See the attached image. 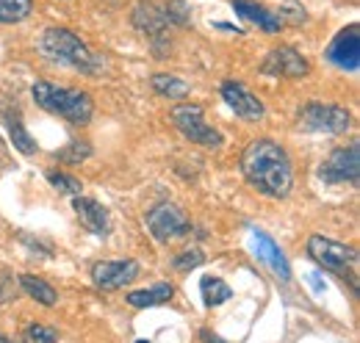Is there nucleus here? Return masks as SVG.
Wrapping results in <instances>:
<instances>
[{
	"label": "nucleus",
	"mask_w": 360,
	"mask_h": 343,
	"mask_svg": "<svg viewBox=\"0 0 360 343\" xmlns=\"http://www.w3.org/2000/svg\"><path fill=\"white\" fill-rule=\"evenodd\" d=\"M324 58H327L330 64H335L338 70L358 72V67H360V28L355 25V22H352V25H347V28H341V31L333 37V42H330V47H327Z\"/></svg>",
	"instance_id": "obj_9"
},
{
	"label": "nucleus",
	"mask_w": 360,
	"mask_h": 343,
	"mask_svg": "<svg viewBox=\"0 0 360 343\" xmlns=\"http://www.w3.org/2000/svg\"><path fill=\"white\" fill-rule=\"evenodd\" d=\"M200 338H202V343H225L219 335H214V332H208V330H202V332H200Z\"/></svg>",
	"instance_id": "obj_29"
},
{
	"label": "nucleus",
	"mask_w": 360,
	"mask_h": 343,
	"mask_svg": "<svg viewBox=\"0 0 360 343\" xmlns=\"http://www.w3.org/2000/svg\"><path fill=\"white\" fill-rule=\"evenodd\" d=\"M39 50L50 61L70 67L75 72H84V75L103 72V58L97 53H91L89 44L81 42V37H75L67 28H47L39 39Z\"/></svg>",
	"instance_id": "obj_2"
},
{
	"label": "nucleus",
	"mask_w": 360,
	"mask_h": 343,
	"mask_svg": "<svg viewBox=\"0 0 360 343\" xmlns=\"http://www.w3.org/2000/svg\"><path fill=\"white\" fill-rule=\"evenodd\" d=\"M308 255L327 271H344V268L358 263V250L355 247H347V244L324 238V235H311L308 238Z\"/></svg>",
	"instance_id": "obj_8"
},
{
	"label": "nucleus",
	"mask_w": 360,
	"mask_h": 343,
	"mask_svg": "<svg viewBox=\"0 0 360 343\" xmlns=\"http://www.w3.org/2000/svg\"><path fill=\"white\" fill-rule=\"evenodd\" d=\"M0 343H11V341H8V338H3V335H0Z\"/></svg>",
	"instance_id": "obj_30"
},
{
	"label": "nucleus",
	"mask_w": 360,
	"mask_h": 343,
	"mask_svg": "<svg viewBox=\"0 0 360 343\" xmlns=\"http://www.w3.org/2000/svg\"><path fill=\"white\" fill-rule=\"evenodd\" d=\"M319 177L324 183H358L360 177V147L349 144V147H338L333 150L321 167H319Z\"/></svg>",
	"instance_id": "obj_7"
},
{
	"label": "nucleus",
	"mask_w": 360,
	"mask_h": 343,
	"mask_svg": "<svg viewBox=\"0 0 360 343\" xmlns=\"http://www.w3.org/2000/svg\"><path fill=\"white\" fill-rule=\"evenodd\" d=\"M6 125H8V136H11L14 147H17L22 155H34V153H37V141L28 136V130H25L20 117H6Z\"/></svg>",
	"instance_id": "obj_22"
},
{
	"label": "nucleus",
	"mask_w": 360,
	"mask_h": 343,
	"mask_svg": "<svg viewBox=\"0 0 360 343\" xmlns=\"http://www.w3.org/2000/svg\"><path fill=\"white\" fill-rule=\"evenodd\" d=\"M11 294H17V283L6 268H0V299H8Z\"/></svg>",
	"instance_id": "obj_28"
},
{
	"label": "nucleus",
	"mask_w": 360,
	"mask_h": 343,
	"mask_svg": "<svg viewBox=\"0 0 360 343\" xmlns=\"http://www.w3.org/2000/svg\"><path fill=\"white\" fill-rule=\"evenodd\" d=\"M134 25L141 31V34H147L150 37V42L155 50H161V44L169 42V20H167V14H164V8L158 6V3H153V0H141L139 6L134 8Z\"/></svg>",
	"instance_id": "obj_11"
},
{
	"label": "nucleus",
	"mask_w": 360,
	"mask_h": 343,
	"mask_svg": "<svg viewBox=\"0 0 360 343\" xmlns=\"http://www.w3.org/2000/svg\"><path fill=\"white\" fill-rule=\"evenodd\" d=\"M56 341H58V332H56V327H47V324H31L22 332V343H56Z\"/></svg>",
	"instance_id": "obj_25"
},
{
	"label": "nucleus",
	"mask_w": 360,
	"mask_h": 343,
	"mask_svg": "<svg viewBox=\"0 0 360 343\" xmlns=\"http://www.w3.org/2000/svg\"><path fill=\"white\" fill-rule=\"evenodd\" d=\"M222 97H225L227 105L236 111V117H241V119H247V122H258V119H264V114H266L264 103H261L247 86L238 84V81H225V84H222Z\"/></svg>",
	"instance_id": "obj_13"
},
{
	"label": "nucleus",
	"mask_w": 360,
	"mask_h": 343,
	"mask_svg": "<svg viewBox=\"0 0 360 343\" xmlns=\"http://www.w3.org/2000/svg\"><path fill=\"white\" fill-rule=\"evenodd\" d=\"M20 285H22V291L31 297V299H37L39 304H45V307H53L56 302H58V294H56V288L45 283L42 277H37V274H22L20 277Z\"/></svg>",
	"instance_id": "obj_17"
},
{
	"label": "nucleus",
	"mask_w": 360,
	"mask_h": 343,
	"mask_svg": "<svg viewBox=\"0 0 360 343\" xmlns=\"http://www.w3.org/2000/svg\"><path fill=\"white\" fill-rule=\"evenodd\" d=\"M205 263V255L200 252V250H188V252H183V255L175 257V268L178 271H191V268H197V266H202Z\"/></svg>",
	"instance_id": "obj_27"
},
{
	"label": "nucleus",
	"mask_w": 360,
	"mask_h": 343,
	"mask_svg": "<svg viewBox=\"0 0 360 343\" xmlns=\"http://www.w3.org/2000/svg\"><path fill=\"white\" fill-rule=\"evenodd\" d=\"M34 100L39 108H45L56 117H64L72 125H86L94 114V103L86 91L70 89V86H56L50 81H37L31 89Z\"/></svg>",
	"instance_id": "obj_3"
},
{
	"label": "nucleus",
	"mask_w": 360,
	"mask_h": 343,
	"mask_svg": "<svg viewBox=\"0 0 360 343\" xmlns=\"http://www.w3.org/2000/svg\"><path fill=\"white\" fill-rule=\"evenodd\" d=\"M164 8V14H167V20H169V25L172 22H178V25H188V6L183 3V0H169L167 6H161Z\"/></svg>",
	"instance_id": "obj_26"
},
{
	"label": "nucleus",
	"mask_w": 360,
	"mask_h": 343,
	"mask_svg": "<svg viewBox=\"0 0 360 343\" xmlns=\"http://www.w3.org/2000/svg\"><path fill=\"white\" fill-rule=\"evenodd\" d=\"M300 128L308 133H327V136H341L352 128V114L344 105L335 103H319L311 100L300 111Z\"/></svg>",
	"instance_id": "obj_4"
},
{
	"label": "nucleus",
	"mask_w": 360,
	"mask_h": 343,
	"mask_svg": "<svg viewBox=\"0 0 360 343\" xmlns=\"http://www.w3.org/2000/svg\"><path fill=\"white\" fill-rule=\"evenodd\" d=\"M91 155V147L86 141H70L61 153H56V158L58 161H64V164H70V167H75V164H81V161H86Z\"/></svg>",
	"instance_id": "obj_24"
},
{
	"label": "nucleus",
	"mask_w": 360,
	"mask_h": 343,
	"mask_svg": "<svg viewBox=\"0 0 360 343\" xmlns=\"http://www.w3.org/2000/svg\"><path fill=\"white\" fill-rule=\"evenodd\" d=\"M144 221H147L150 235H153L158 244H167V241H172V238H183V235L191 233L188 216H186V211H183L180 205H175V202H158L155 208L147 211Z\"/></svg>",
	"instance_id": "obj_6"
},
{
	"label": "nucleus",
	"mask_w": 360,
	"mask_h": 343,
	"mask_svg": "<svg viewBox=\"0 0 360 343\" xmlns=\"http://www.w3.org/2000/svg\"><path fill=\"white\" fill-rule=\"evenodd\" d=\"M136 343H150V341H136Z\"/></svg>",
	"instance_id": "obj_31"
},
{
	"label": "nucleus",
	"mask_w": 360,
	"mask_h": 343,
	"mask_svg": "<svg viewBox=\"0 0 360 343\" xmlns=\"http://www.w3.org/2000/svg\"><path fill=\"white\" fill-rule=\"evenodd\" d=\"M233 8H236L238 17H244L247 22L258 25V28L266 31V34H277V31L285 25V22L280 20V14H274L271 8L255 3V0H233Z\"/></svg>",
	"instance_id": "obj_15"
},
{
	"label": "nucleus",
	"mask_w": 360,
	"mask_h": 343,
	"mask_svg": "<svg viewBox=\"0 0 360 343\" xmlns=\"http://www.w3.org/2000/svg\"><path fill=\"white\" fill-rule=\"evenodd\" d=\"M139 277V263L136 260H100L91 266V280L103 291H117L125 288Z\"/></svg>",
	"instance_id": "obj_12"
},
{
	"label": "nucleus",
	"mask_w": 360,
	"mask_h": 343,
	"mask_svg": "<svg viewBox=\"0 0 360 343\" xmlns=\"http://www.w3.org/2000/svg\"><path fill=\"white\" fill-rule=\"evenodd\" d=\"M172 125L194 144H202V147H222V133L208 125L205 117H202V105L197 103H180L172 108Z\"/></svg>",
	"instance_id": "obj_5"
},
{
	"label": "nucleus",
	"mask_w": 360,
	"mask_h": 343,
	"mask_svg": "<svg viewBox=\"0 0 360 343\" xmlns=\"http://www.w3.org/2000/svg\"><path fill=\"white\" fill-rule=\"evenodd\" d=\"M175 294V288L169 283H155L153 288H144V291H131L128 294V304L134 307H153V304H161V302H169Z\"/></svg>",
	"instance_id": "obj_18"
},
{
	"label": "nucleus",
	"mask_w": 360,
	"mask_h": 343,
	"mask_svg": "<svg viewBox=\"0 0 360 343\" xmlns=\"http://www.w3.org/2000/svg\"><path fill=\"white\" fill-rule=\"evenodd\" d=\"M261 72L264 75H271V78H302L311 72V64L302 53H297L294 47L288 44H280L269 50V56L264 58L261 64Z\"/></svg>",
	"instance_id": "obj_10"
},
{
	"label": "nucleus",
	"mask_w": 360,
	"mask_h": 343,
	"mask_svg": "<svg viewBox=\"0 0 360 343\" xmlns=\"http://www.w3.org/2000/svg\"><path fill=\"white\" fill-rule=\"evenodd\" d=\"M153 89L158 91V94H164V97H169V100H183L188 91H191V86L186 84V81H180L178 75H164V72H158V75H153Z\"/></svg>",
	"instance_id": "obj_20"
},
{
	"label": "nucleus",
	"mask_w": 360,
	"mask_h": 343,
	"mask_svg": "<svg viewBox=\"0 0 360 343\" xmlns=\"http://www.w3.org/2000/svg\"><path fill=\"white\" fill-rule=\"evenodd\" d=\"M34 11V0H0V22L3 25H14L28 20Z\"/></svg>",
	"instance_id": "obj_21"
},
{
	"label": "nucleus",
	"mask_w": 360,
	"mask_h": 343,
	"mask_svg": "<svg viewBox=\"0 0 360 343\" xmlns=\"http://www.w3.org/2000/svg\"><path fill=\"white\" fill-rule=\"evenodd\" d=\"M200 291H202V302L208 307H217V304H222V302H227L233 297L230 285H227L222 277H202L200 280Z\"/></svg>",
	"instance_id": "obj_19"
},
{
	"label": "nucleus",
	"mask_w": 360,
	"mask_h": 343,
	"mask_svg": "<svg viewBox=\"0 0 360 343\" xmlns=\"http://www.w3.org/2000/svg\"><path fill=\"white\" fill-rule=\"evenodd\" d=\"M47 180H50V186H53L56 191L70 194V197H81V191H84L81 180H75V177H70V174H64V172L50 169V172H47Z\"/></svg>",
	"instance_id": "obj_23"
},
{
	"label": "nucleus",
	"mask_w": 360,
	"mask_h": 343,
	"mask_svg": "<svg viewBox=\"0 0 360 343\" xmlns=\"http://www.w3.org/2000/svg\"><path fill=\"white\" fill-rule=\"evenodd\" d=\"M241 172L250 180V186H255L261 194L274 200H285L294 188L291 158L271 138L250 141V147L241 153Z\"/></svg>",
	"instance_id": "obj_1"
},
{
	"label": "nucleus",
	"mask_w": 360,
	"mask_h": 343,
	"mask_svg": "<svg viewBox=\"0 0 360 343\" xmlns=\"http://www.w3.org/2000/svg\"><path fill=\"white\" fill-rule=\"evenodd\" d=\"M72 208L78 214V221L89 233H94V235H105L111 230V216H108V211L97 200H91V197H75L72 200Z\"/></svg>",
	"instance_id": "obj_14"
},
{
	"label": "nucleus",
	"mask_w": 360,
	"mask_h": 343,
	"mask_svg": "<svg viewBox=\"0 0 360 343\" xmlns=\"http://www.w3.org/2000/svg\"><path fill=\"white\" fill-rule=\"evenodd\" d=\"M252 241H255V252H258V257L269 266L283 283H288V280H291V268H288V260H285V255H283V250L271 241L266 233H261V230L252 233Z\"/></svg>",
	"instance_id": "obj_16"
}]
</instances>
